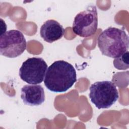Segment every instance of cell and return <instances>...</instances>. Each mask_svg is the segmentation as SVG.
<instances>
[{
    "instance_id": "obj_9",
    "label": "cell",
    "mask_w": 129,
    "mask_h": 129,
    "mask_svg": "<svg viewBox=\"0 0 129 129\" xmlns=\"http://www.w3.org/2000/svg\"><path fill=\"white\" fill-rule=\"evenodd\" d=\"M128 57L129 52L127 50L119 57L114 58L113 62L114 67L119 70L128 69L129 68Z\"/></svg>"
},
{
    "instance_id": "obj_1",
    "label": "cell",
    "mask_w": 129,
    "mask_h": 129,
    "mask_svg": "<svg viewBox=\"0 0 129 129\" xmlns=\"http://www.w3.org/2000/svg\"><path fill=\"white\" fill-rule=\"evenodd\" d=\"M76 81V71L73 65L59 60L54 61L47 68L44 84L50 91L62 93L71 88Z\"/></svg>"
},
{
    "instance_id": "obj_3",
    "label": "cell",
    "mask_w": 129,
    "mask_h": 129,
    "mask_svg": "<svg viewBox=\"0 0 129 129\" xmlns=\"http://www.w3.org/2000/svg\"><path fill=\"white\" fill-rule=\"evenodd\" d=\"M89 90L91 101L98 109L110 107L119 98L116 86L111 81L95 82L91 85Z\"/></svg>"
},
{
    "instance_id": "obj_4",
    "label": "cell",
    "mask_w": 129,
    "mask_h": 129,
    "mask_svg": "<svg viewBox=\"0 0 129 129\" xmlns=\"http://www.w3.org/2000/svg\"><path fill=\"white\" fill-rule=\"evenodd\" d=\"M27 43L23 33L18 30H10L1 35L0 54L9 58H15L26 50Z\"/></svg>"
},
{
    "instance_id": "obj_7",
    "label": "cell",
    "mask_w": 129,
    "mask_h": 129,
    "mask_svg": "<svg viewBox=\"0 0 129 129\" xmlns=\"http://www.w3.org/2000/svg\"><path fill=\"white\" fill-rule=\"evenodd\" d=\"M21 98L26 105L29 106L40 105L45 100L44 89L40 85H26L21 89Z\"/></svg>"
},
{
    "instance_id": "obj_2",
    "label": "cell",
    "mask_w": 129,
    "mask_h": 129,
    "mask_svg": "<svg viewBox=\"0 0 129 129\" xmlns=\"http://www.w3.org/2000/svg\"><path fill=\"white\" fill-rule=\"evenodd\" d=\"M128 37L126 32L115 27H109L99 35L98 46L102 54L116 58L128 50Z\"/></svg>"
},
{
    "instance_id": "obj_8",
    "label": "cell",
    "mask_w": 129,
    "mask_h": 129,
    "mask_svg": "<svg viewBox=\"0 0 129 129\" xmlns=\"http://www.w3.org/2000/svg\"><path fill=\"white\" fill-rule=\"evenodd\" d=\"M64 29L62 26L54 20H48L41 26L40 34L43 40L48 43H52L62 38Z\"/></svg>"
},
{
    "instance_id": "obj_6",
    "label": "cell",
    "mask_w": 129,
    "mask_h": 129,
    "mask_svg": "<svg viewBox=\"0 0 129 129\" xmlns=\"http://www.w3.org/2000/svg\"><path fill=\"white\" fill-rule=\"evenodd\" d=\"M47 64L41 57H33L24 61L19 69L20 78L30 84H38L44 80Z\"/></svg>"
},
{
    "instance_id": "obj_5",
    "label": "cell",
    "mask_w": 129,
    "mask_h": 129,
    "mask_svg": "<svg viewBox=\"0 0 129 129\" xmlns=\"http://www.w3.org/2000/svg\"><path fill=\"white\" fill-rule=\"evenodd\" d=\"M98 27V12L95 6H88L74 18L73 31L76 35L88 37L95 34Z\"/></svg>"
}]
</instances>
